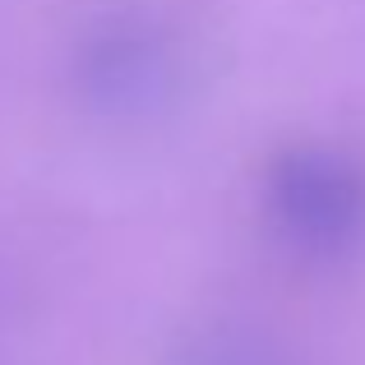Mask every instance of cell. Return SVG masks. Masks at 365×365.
Returning <instances> with one entry per match:
<instances>
[{
    "label": "cell",
    "mask_w": 365,
    "mask_h": 365,
    "mask_svg": "<svg viewBox=\"0 0 365 365\" xmlns=\"http://www.w3.org/2000/svg\"><path fill=\"white\" fill-rule=\"evenodd\" d=\"M277 195L287 204V222L314 236H338L356 217V185L329 162H292L287 180H277Z\"/></svg>",
    "instance_id": "1"
}]
</instances>
